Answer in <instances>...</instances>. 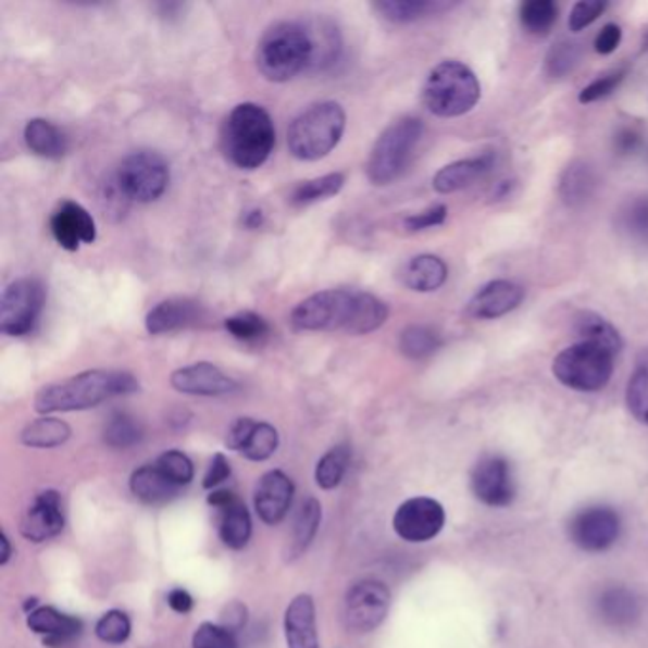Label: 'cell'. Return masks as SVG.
I'll return each instance as SVG.
<instances>
[{
    "label": "cell",
    "mask_w": 648,
    "mask_h": 648,
    "mask_svg": "<svg viewBox=\"0 0 648 648\" xmlns=\"http://www.w3.org/2000/svg\"><path fill=\"white\" fill-rule=\"evenodd\" d=\"M278 431L269 423H257L256 428L249 436L248 444L244 445L241 454L253 462H263L271 459L272 454L278 449Z\"/></svg>",
    "instance_id": "b9f144b4"
},
{
    "label": "cell",
    "mask_w": 648,
    "mask_h": 648,
    "mask_svg": "<svg viewBox=\"0 0 648 648\" xmlns=\"http://www.w3.org/2000/svg\"><path fill=\"white\" fill-rule=\"evenodd\" d=\"M597 174L586 160H574L559 179V197L569 208H582L588 204L597 190Z\"/></svg>",
    "instance_id": "cb8c5ba5"
},
{
    "label": "cell",
    "mask_w": 648,
    "mask_h": 648,
    "mask_svg": "<svg viewBox=\"0 0 648 648\" xmlns=\"http://www.w3.org/2000/svg\"><path fill=\"white\" fill-rule=\"evenodd\" d=\"M314 46L304 22H278L266 29L257 46V68L271 83H287L310 71Z\"/></svg>",
    "instance_id": "277c9868"
},
{
    "label": "cell",
    "mask_w": 648,
    "mask_h": 648,
    "mask_svg": "<svg viewBox=\"0 0 648 648\" xmlns=\"http://www.w3.org/2000/svg\"><path fill=\"white\" fill-rule=\"evenodd\" d=\"M495 162L497 159L493 152H485L482 157H474V159L452 162L434 175V182H432L434 190L439 195H451L457 190L468 189L474 183L482 182L483 177H487L493 172Z\"/></svg>",
    "instance_id": "44dd1931"
},
{
    "label": "cell",
    "mask_w": 648,
    "mask_h": 648,
    "mask_svg": "<svg viewBox=\"0 0 648 648\" xmlns=\"http://www.w3.org/2000/svg\"><path fill=\"white\" fill-rule=\"evenodd\" d=\"M256 426V421H253V419H248V416L236 419V421L230 424L228 434H226V449H230V451H241L244 445L248 444L249 436H251V432H253Z\"/></svg>",
    "instance_id": "816d5d0a"
},
{
    "label": "cell",
    "mask_w": 648,
    "mask_h": 648,
    "mask_svg": "<svg viewBox=\"0 0 648 648\" xmlns=\"http://www.w3.org/2000/svg\"><path fill=\"white\" fill-rule=\"evenodd\" d=\"M619 513L607 506H589L569 521V538L584 551H605L619 540Z\"/></svg>",
    "instance_id": "7c38bea8"
},
{
    "label": "cell",
    "mask_w": 648,
    "mask_h": 648,
    "mask_svg": "<svg viewBox=\"0 0 648 648\" xmlns=\"http://www.w3.org/2000/svg\"><path fill=\"white\" fill-rule=\"evenodd\" d=\"M154 464L179 489H182L183 485H189L195 479L192 460L185 452L175 451V449L174 451L162 452Z\"/></svg>",
    "instance_id": "f6af8a7d"
},
{
    "label": "cell",
    "mask_w": 648,
    "mask_h": 648,
    "mask_svg": "<svg viewBox=\"0 0 648 648\" xmlns=\"http://www.w3.org/2000/svg\"><path fill=\"white\" fill-rule=\"evenodd\" d=\"M295 487L289 475L282 470H271L259 479L256 487L257 515L266 525H278L286 518L294 502Z\"/></svg>",
    "instance_id": "e0dca14e"
},
{
    "label": "cell",
    "mask_w": 648,
    "mask_h": 648,
    "mask_svg": "<svg viewBox=\"0 0 648 648\" xmlns=\"http://www.w3.org/2000/svg\"><path fill=\"white\" fill-rule=\"evenodd\" d=\"M204 314L202 304L192 299H166L147 314L145 327L151 335H164L200 324Z\"/></svg>",
    "instance_id": "ffe728a7"
},
{
    "label": "cell",
    "mask_w": 648,
    "mask_h": 648,
    "mask_svg": "<svg viewBox=\"0 0 648 648\" xmlns=\"http://www.w3.org/2000/svg\"><path fill=\"white\" fill-rule=\"evenodd\" d=\"M225 329L228 335H233L234 339L240 340V342L257 345L269 337L271 325L263 316L246 310V312H238L234 316L226 317Z\"/></svg>",
    "instance_id": "74e56055"
},
{
    "label": "cell",
    "mask_w": 648,
    "mask_h": 648,
    "mask_svg": "<svg viewBox=\"0 0 648 648\" xmlns=\"http://www.w3.org/2000/svg\"><path fill=\"white\" fill-rule=\"evenodd\" d=\"M626 401L630 413L648 426V363L637 367L630 378Z\"/></svg>",
    "instance_id": "ee69618b"
},
{
    "label": "cell",
    "mask_w": 648,
    "mask_h": 648,
    "mask_svg": "<svg viewBox=\"0 0 648 648\" xmlns=\"http://www.w3.org/2000/svg\"><path fill=\"white\" fill-rule=\"evenodd\" d=\"M50 230L60 248L76 251L83 244H94L98 238V226L91 213L73 200L61 202L50 217Z\"/></svg>",
    "instance_id": "9a60e30c"
},
{
    "label": "cell",
    "mask_w": 648,
    "mask_h": 648,
    "mask_svg": "<svg viewBox=\"0 0 648 648\" xmlns=\"http://www.w3.org/2000/svg\"><path fill=\"white\" fill-rule=\"evenodd\" d=\"M445 525L444 506L434 498H411L396 510L394 531L408 543H426Z\"/></svg>",
    "instance_id": "5bb4252c"
},
{
    "label": "cell",
    "mask_w": 648,
    "mask_h": 648,
    "mask_svg": "<svg viewBox=\"0 0 648 648\" xmlns=\"http://www.w3.org/2000/svg\"><path fill=\"white\" fill-rule=\"evenodd\" d=\"M401 279L413 291L431 294L444 286L447 279V264L439 257L431 253L416 256L406 264V269L401 272Z\"/></svg>",
    "instance_id": "4316f807"
},
{
    "label": "cell",
    "mask_w": 648,
    "mask_h": 648,
    "mask_svg": "<svg viewBox=\"0 0 648 648\" xmlns=\"http://www.w3.org/2000/svg\"><path fill=\"white\" fill-rule=\"evenodd\" d=\"M574 333L578 337V342H588L594 347L603 348L612 356H619L624 347L619 329L596 312H581L574 317Z\"/></svg>",
    "instance_id": "83f0119b"
},
{
    "label": "cell",
    "mask_w": 648,
    "mask_h": 648,
    "mask_svg": "<svg viewBox=\"0 0 648 648\" xmlns=\"http://www.w3.org/2000/svg\"><path fill=\"white\" fill-rule=\"evenodd\" d=\"M390 609V591L383 582L360 581L348 589L342 619L350 632L370 634L385 622Z\"/></svg>",
    "instance_id": "8fae6325"
},
{
    "label": "cell",
    "mask_w": 648,
    "mask_h": 648,
    "mask_svg": "<svg viewBox=\"0 0 648 648\" xmlns=\"http://www.w3.org/2000/svg\"><path fill=\"white\" fill-rule=\"evenodd\" d=\"M23 139L29 151L42 159L58 160L68 152L67 134L46 119L27 122L23 128Z\"/></svg>",
    "instance_id": "d4e9b609"
},
{
    "label": "cell",
    "mask_w": 648,
    "mask_h": 648,
    "mask_svg": "<svg viewBox=\"0 0 648 648\" xmlns=\"http://www.w3.org/2000/svg\"><path fill=\"white\" fill-rule=\"evenodd\" d=\"M27 626L30 632L42 635L48 647H61L83 632L80 620L55 611L53 607H38L37 611L27 614Z\"/></svg>",
    "instance_id": "603a6c76"
},
{
    "label": "cell",
    "mask_w": 648,
    "mask_h": 648,
    "mask_svg": "<svg viewBox=\"0 0 648 648\" xmlns=\"http://www.w3.org/2000/svg\"><path fill=\"white\" fill-rule=\"evenodd\" d=\"M307 27H309L312 46H314V58H312L310 71H325V68L332 67L333 63H337L339 60L340 50H342L339 29L329 20H322V17L307 22Z\"/></svg>",
    "instance_id": "f1b7e54d"
},
{
    "label": "cell",
    "mask_w": 648,
    "mask_h": 648,
    "mask_svg": "<svg viewBox=\"0 0 648 648\" xmlns=\"http://www.w3.org/2000/svg\"><path fill=\"white\" fill-rule=\"evenodd\" d=\"M641 129L634 126V124L632 126H622L616 132V136H614V151L622 154V157L624 154H632V152L637 151L641 147Z\"/></svg>",
    "instance_id": "db71d44e"
},
{
    "label": "cell",
    "mask_w": 648,
    "mask_h": 648,
    "mask_svg": "<svg viewBox=\"0 0 648 648\" xmlns=\"http://www.w3.org/2000/svg\"><path fill=\"white\" fill-rule=\"evenodd\" d=\"M71 437V426L53 416H42L27 424L22 432V444L33 449H52Z\"/></svg>",
    "instance_id": "836d02e7"
},
{
    "label": "cell",
    "mask_w": 648,
    "mask_h": 648,
    "mask_svg": "<svg viewBox=\"0 0 648 648\" xmlns=\"http://www.w3.org/2000/svg\"><path fill=\"white\" fill-rule=\"evenodd\" d=\"M192 648H238L234 634L219 624L204 622L192 635Z\"/></svg>",
    "instance_id": "c3c4849f"
},
{
    "label": "cell",
    "mask_w": 648,
    "mask_h": 648,
    "mask_svg": "<svg viewBox=\"0 0 648 648\" xmlns=\"http://www.w3.org/2000/svg\"><path fill=\"white\" fill-rule=\"evenodd\" d=\"M347 183L345 174L322 175L316 179H309V182L301 183L295 187L291 192V204L294 205H310L320 200H327V198L337 197L342 187Z\"/></svg>",
    "instance_id": "e575fe53"
},
{
    "label": "cell",
    "mask_w": 648,
    "mask_h": 648,
    "mask_svg": "<svg viewBox=\"0 0 648 648\" xmlns=\"http://www.w3.org/2000/svg\"><path fill=\"white\" fill-rule=\"evenodd\" d=\"M241 221H244V226H248V228H259V226H263L264 213L256 208V210L244 213Z\"/></svg>",
    "instance_id": "91938a15"
},
{
    "label": "cell",
    "mask_w": 648,
    "mask_h": 648,
    "mask_svg": "<svg viewBox=\"0 0 648 648\" xmlns=\"http://www.w3.org/2000/svg\"><path fill=\"white\" fill-rule=\"evenodd\" d=\"M607 7H609L607 2H599V0H597V2H588V0L576 2L573 10H571L569 27H571V30H574V33L586 29L591 23L596 22L599 15L603 14Z\"/></svg>",
    "instance_id": "681fc988"
},
{
    "label": "cell",
    "mask_w": 648,
    "mask_h": 648,
    "mask_svg": "<svg viewBox=\"0 0 648 648\" xmlns=\"http://www.w3.org/2000/svg\"><path fill=\"white\" fill-rule=\"evenodd\" d=\"M170 185V166L159 152L137 151L122 160L116 187L124 197L139 204L159 200Z\"/></svg>",
    "instance_id": "9c48e42d"
},
{
    "label": "cell",
    "mask_w": 648,
    "mask_h": 648,
    "mask_svg": "<svg viewBox=\"0 0 648 648\" xmlns=\"http://www.w3.org/2000/svg\"><path fill=\"white\" fill-rule=\"evenodd\" d=\"M373 7L381 17H385L386 22L413 23L423 20L426 15L436 14L451 4L432 2V0H381Z\"/></svg>",
    "instance_id": "1f68e13d"
},
{
    "label": "cell",
    "mask_w": 648,
    "mask_h": 648,
    "mask_svg": "<svg viewBox=\"0 0 648 648\" xmlns=\"http://www.w3.org/2000/svg\"><path fill=\"white\" fill-rule=\"evenodd\" d=\"M521 23L533 35H546L558 22V7L551 0H528L521 4Z\"/></svg>",
    "instance_id": "60d3db41"
},
{
    "label": "cell",
    "mask_w": 648,
    "mask_h": 648,
    "mask_svg": "<svg viewBox=\"0 0 648 648\" xmlns=\"http://www.w3.org/2000/svg\"><path fill=\"white\" fill-rule=\"evenodd\" d=\"M525 289L510 279H495L483 286L468 304V314L477 320H497L520 307Z\"/></svg>",
    "instance_id": "d6986e66"
},
{
    "label": "cell",
    "mask_w": 648,
    "mask_h": 648,
    "mask_svg": "<svg viewBox=\"0 0 648 648\" xmlns=\"http://www.w3.org/2000/svg\"><path fill=\"white\" fill-rule=\"evenodd\" d=\"M228 475H230V464H228V460H226L223 452H217V454H213L212 462H210V468H208V472H205L202 485H204V489H215L221 483L228 479Z\"/></svg>",
    "instance_id": "11a10c76"
},
{
    "label": "cell",
    "mask_w": 648,
    "mask_h": 648,
    "mask_svg": "<svg viewBox=\"0 0 648 648\" xmlns=\"http://www.w3.org/2000/svg\"><path fill=\"white\" fill-rule=\"evenodd\" d=\"M129 489L147 504H166L179 495V487L170 482L157 464L137 468L129 477Z\"/></svg>",
    "instance_id": "484cf974"
},
{
    "label": "cell",
    "mask_w": 648,
    "mask_h": 648,
    "mask_svg": "<svg viewBox=\"0 0 648 648\" xmlns=\"http://www.w3.org/2000/svg\"><path fill=\"white\" fill-rule=\"evenodd\" d=\"M581 60L582 46L571 40H561L546 55V73L553 78H563L573 73Z\"/></svg>",
    "instance_id": "7bdbcfd3"
},
{
    "label": "cell",
    "mask_w": 648,
    "mask_h": 648,
    "mask_svg": "<svg viewBox=\"0 0 648 648\" xmlns=\"http://www.w3.org/2000/svg\"><path fill=\"white\" fill-rule=\"evenodd\" d=\"M276 144L271 114L257 103H240L226 116L221 145L226 160L246 172L263 166Z\"/></svg>",
    "instance_id": "3957f363"
},
{
    "label": "cell",
    "mask_w": 648,
    "mask_h": 648,
    "mask_svg": "<svg viewBox=\"0 0 648 648\" xmlns=\"http://www.w3.org/2000/svg\"><path fill=\"white\" fill-rule=\"evenodd\" d=\"M141 437H144L141 424L126 413H114L105 424V432H103L105 444L113 449H129V447L139 444Z\"/></svg>",
    "instance_id": "f35d334b"
},
{
    "label": "cell",
    "mask_w": 648,
    "mask_h": 648,
    "mask_svg": "<svg viewBox=\"0 0 648 648\" xmlns=\"http://www.w3.org/2000/svg\"><path fill=\"white\" fill-rule=\"evenodd\" d=\"M619 226L632 240L648 246V197L630 200L620 210Z\"/></svg>",
    "instance_id": "ab89813d"
},
{
    "label": "cell",
    "mask_w": 648,
    "mask_h": 648,
    "mask_svg": "<svg viewBox=\"0 0 648 648\" xmlns=\"http://www.w3.org/2000/svg\"><path fill=\"white\" fill-rule=\"evenodd\" d=\"M65 527V518L61 512L60 493L45 490L40 493L35 502L23 513L20 523V533L25 540L40 544L60 535Z\"/></svg>",
    "instance_id": "2e32d148"
},
{
    "label": "cell",
    "mask_w": 648,
    "mask_h": 648,
    "mask_svg": "<svg viewBox=\"0 0 648 648\" xmlns=\"http://www.w3.org/2000/svg\"><path fill=\"white\" fill-rule=\"evenodd\" d=\"M439 347L441 337L428 325H409L408 329L401 332V354L408 356L409 360H424L436 354Z\"/></svg>",
    "instance_id": "8d00e7d4"
},
{
    "label": "cell",
    "mask_w": 648,
    "mask_h": 648,
    "mask_svg": "<svg viewBox=\"0 0 648 648\" xmlns=\"http://www.w3.org/2000/svg\"><path fill=\"white\" fill-rule=\"evenodd\" d=\"M350 459H352V452L348 445H337L325 452L324 457L317 460L316 472H314L317 487L325 490L335 489L347 474Z\"/></svg>",
    "instance_id": "d590c367"
},
{
    "label": "cell",
    "mask_w": 648,
    "mask_h": 648,
    "mask_svg": "<svg viewBox=\"0 0 648 648\" xmlns=\"http://www.w3.org/2000/svg\"><path fill=\"white\" fill-rule=\"evenodd\" d=\"M46 289L38 279H15L2 294L0 301V332L8 337L29 335L42 314Z\"/></svg>",
    "instance_id": "30bf717a"
},
{
    "label": "cell",
    "mask_w": 648,
    "mask_h": 648,
    "mask_svg": "<svg viewBox=\"0 0 648 648\" xmlns=\"http://www.w3.org/2000/svg\"><path fill=\"white\" fill-rule=\"evenodd\" d=\"M627 68H614L611 73H607V75L599 76L597 80L586 86L584 90L581 91V96H578V101L581 103H594V101H599V99L607 98V96H611L612 91L619 88L622 80L626 78Z\"/></svg>",
    "instance_id": "7dc6e473"
},
{
    "label": "cell",
    "mask_w": 648,
    "mask_h": 648,
    "mask_svg": "<svg viewBox=\"0 0 648 648\" xmlns=\"http://www.w3.org/2000/svg\"><path fill=\"white\" fill-rule=\"evenodd\" d=\"M388 307L375 295L356 289H325L310 295L291 312L299 332H345L367 335L385 324Z\"/></svg>",
    "instance_id": "6da1fadb"
},
{
    "label": "cell",
    "mask_w": 648,
    "mask_h": 648,
    "mask_svg": "<svg viewBox=\"0 0 648 648\" xmlns=\"http://www.w3.org/2000/svg\"><path fill=\"white\" fill-rule=\"evenodd\" d=\"M622 42V29L616 23H607L603 29L599 30V35L596 37V52L601 55H609L614 52Z\"/></svg>",
    "instance_id": "9f6ffc18"
},
{
    "label": "cell",
    "mask_w": 648,
    "mask_h": 648,
    "mask_svg": "<svg viewBox=\"0 0 648 648\" xmlns=\"http://www.w3.org/2000/svg\"><path fill=\"white\" fill-rule=\"evenodd\" d=\"M423 132V121L416 116H401L394 121L371 149L365 166L370 182L378 187L396 182L406 172Z\"/></svg>",
    "instance_id": "52a82bcc"
},
{
    "label": "cell",
    "mask_w": 648,
    "mask_h": 648,
    "mask_svg": "<svg viewBox=\"0 0 648 648\" xmlns=\"http://www.w3.org/2000/svg\"><path fill=\"white\" fill-rule=\"evenodd\" d=\"M472 490L483 504L504 508L512 504L518 485L512 464L500 454H487L475 464L472 472Z\"/></svg>",
    "instance_id": "4fadbf2b"
},
{
    "label": "cell",
    "mask_w": 648,
    "mask_h": 648,
    "mask_svg": "<svg viewBox=\"0 0 648 648\" xmlns=\"http://www.w3.org/2000/svg\"><path fill=\"white\" fill-rule=\"evenodd\" d=\"M170 383L177 392L189 394V396H225L238 390L236 381L210 362L192 363L174 371Z\"/></svg>",
    "instance_id": "ac0fdd59"
},
{
    "label": "cell",
    "mask_w": 648,
    "mask_h": 648,
    "mask_svg": "<svg viewBox=\"0 0 648 648\" xmlns=\"http://www.w3.org/2000/svg\"><path fill=\"white\" fill-rule=\"evenodd\" d=\"M614 358L603 348L576 342L559 352L551 371L561 385L578 392H597L609 385L614 371Z\"/></svg>",
    "instance_id": "ba28073f"
},
{
    "label": "cell",
    "mask_w": 648,
    "mask_h": 648,
    "mask_svg": "<svg viewBox=\"0 0 648 648\" xmlns=\"http://www.w3.org/2000/svg\"><path fill=\"white\" fill-rule=\"evenodd\" d=\"M234 500H236V495L230 490H212V495L208 497V504L219 508V512H221V510H225L226 506L233 504Z\"/></svg>",
    "instance_id": "680465c9"
},
{
    "label": "cell",
    "mask_w": 648,
    "mask_h": 648,
    "mask_svg": "<svg viewBox=\"0 0 648 648\" xmlns=\"http://www.w3.org/2000/svg\"><path fill=\"white\" fill-rule=\"evenodd\" d=\"M246 624H248V609L240 601L226 605L223 612H221V624L219 626L225 627L230 634L240 632Z\"/></svg>",
    "instance_id": "f5cc1de1"
},
{
    "label": "cell",
    "mask_w": 648,
    "mask_h": 648,
    "mask_svg": "<svg viewBox=\"0 0 648 648\" xmlns=\"http://www.w3.org/2000/svg\"><path fill=\"white\" fill-rule=\"evenodd\" d=\"M219 536L221 540L233 548L241 550L251 538V515L248 508L238 498L233 504L221 510V523H219Z\"/></svg>",
    "instance_id": "4dcf8cb0"
},
{
    "label": "cell",
    "mask_w": 648,
    "mask_h": 648,
    "mask_svg": "<svg viewBox=\"0 0 648 648\" xmlns=\"http://www.w3.org/2000/svg\"><path fill=\"white\" fill-rule=\"evenodd\" d=\"M167 605H170L172 611L179 612V614H187V612L192 611L195 599H192V596H190L187 589L175 588L167 594Z\"/></svg>",
    "instance_id": "6f0895ef"
},
{
    "label": "cell",
    "mask_w": 648,
    "mask_h": 648,
    "mask_svg": "<svg viewBox=\"0 0 648 648\" xmlns=\"http://www.w3.org/2000/svg\"><path fill=\"white\" fill-rule=\"evenodd\" d=\"M284 634L287 648H320L316 627V605L309 594L295 597L286 609Z\"/></svg>",
    "instance_id": "7402d4cb"
},
{
    "label": "cell",
    "mask_w": 648,
    "mask_h": 648,
    "mask_svg": "<svg viewBox=\"0 0 648 648\" xmlns=\"http://www.w3.org/2000/svg\"><path fill=\"white\" fill-rule=\"evenodd\" d=\"M139 390V383L126 371L94 370L48 385L37 394L35 409L40 415L98 408L103 401Z\"/></svg>",
    "instance_id": "7a4b0ae2"
},
{
    "label": "cell",
    "mask_w": 648,
    "mask_h": 648,
    "mask_svg": "<svg viewBox=\"0 0 648 648\" xmlns=\"http://www.w3.org/2000/svg\"><path fill=\"white\" fill-rule=\"evenodd\" d=\"M643 48H645V50H648V30L647 35H645V38H643Z\"/></svg>",
    "instance_id": "6125c7cd"
},
{
    "label": "cell",
    "mask_w": 648,
    "mask_h": 648,
    "mask_svg": "<svg viewBox=\"0 0 648 648\" xmlns=\"http://www.w3.org/2000/svg\"><path fill=\"white\" fill-rule=\"evenodd\" d=\"M0 546H2V551H0V565H7L10 558H12V548H10V540H8L7 533L0 535Z\"/></svg>",
    "instance_id": "94428289"
},
{
    "label": "cell",
    "mask_w": 648,
    "mask_h": 648,
    "mask_svg": "<svg viewBox=\"0 0 648 648\" xmlns=\"http://www.w3.org/2000/svg\"><path fill=\"white\" fill-rule=\"evenodd\" d=\"M597 607H599L603 620L611 622L614 626L632 624L641 612L639 601L635 599L634 594L624 588L607 589L603 596L599 597Z\"/></svg>",
    "instance_id": "d6a6232c"
},
{
    "label": "cell",
    "mask_w": 648,
    "mask_h": 648,
    "mask_svg": "<svg viewBox=\"0 0 648 648\" xmlns=\"http://www.w3.org/2000/svg\"><path fill=\"white\" fill-rule=\"evenodd\" d=\"M320 523H322V504L316 498H307L295 515L294 536L287 550V558H301L302 553L309 550L310 544L316 538Z\"/></svg>",
    "instance_id": "f546056e"
},
{
    "label": "cell",
    "mask_w": 648,
    "mask_h": 648,
    "mask_svg": "<svg viewBox=\"0 0 648 648\" xmlns=\"http://www.w3.org/2000/svg\"><path fill=\"white\" fill-rule=\"evenodd\" d=\"M347 114L337 101H322L299 114L287 129V147L304 162L324 159L339 145Z\"/></svg>",
    "instance_id": "5b68a950"
},
{
    "label": "cell",
    "mask_w": 648,
    "mask_h": 648,
    "mask_svg": "<svg viewBox=\"0 0 648 648\" xmlns=\"http://www.w3.org/2000/svg\"><path fill=\"white\" fill-rule=\"evenodd\" d=\"M129 634H132V622H129L126 612H105L96 624V635L101 641L109 643V645H122V643L128 641Z\"/></svg>",
    "instance_id": "bcb514c9"
},
{
    "label": "cell",
    "mask_w": 648,
    "mask_h": 648,
    "mask_svg": "<svg viewBox=\"0 0 648 648\" xmlns=\"http://www.w3.org/2000/svg\"><path fill=\"white\" fill-rule=\"evenodd\" d=\"M445 219H447V205L437 204L432 205L428 210H424V212L415 213V215L406 219L403 225L411 233H419V230H426V228H432V226L444 225Z\"/></svg>",
    "instance_id": "f907efd6"
},
{
    "label": "cell",
    "mask_w": 648,
    "mask_h": 648,
    "mask_svg": "<svg viewBox=\"0 0 648 648\" xmlns=\"http://www.w3.org/2000/svg\"><path fill=\"white\" fill-rule=\"evenodd\" d=\"M482 98V86L472 68L460 61H444L432 68L423 88L426 109L441 119L470 113Z\"/></svg>",
    "instance_id": "8992f818"
}]
</instances>
